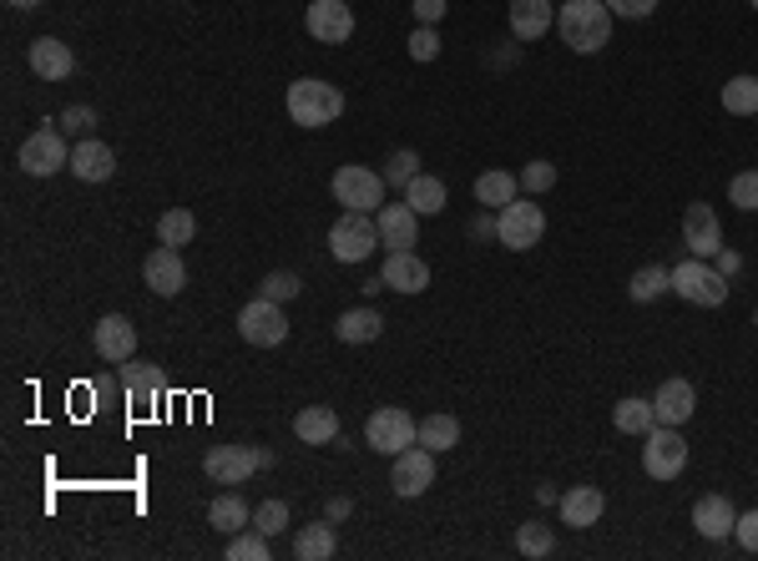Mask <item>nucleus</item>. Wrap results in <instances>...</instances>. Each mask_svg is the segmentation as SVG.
Wrapping results in <instances>:
<instances>
[{
	"mask_svg": "<svg viewBox=\"0 0 758 561\" xmlns=\"http://www.w3.org/2000/svg\"><path fill=\"white\" fill-rule=\"evenodd\" d=\"M556 30L577 56H597L602 46L612 41V11L602 0H561L556 11Z\"/></svg>",
	"mask_w": 758,
	"mask_h": 561,
	"instance_id": "nucleus-1",
	"label": "nucleus"
},
{
	"mask_svg": "<svg viewBox=\"0 0 758 561\" xmlns=\"http://www.w3.org/2000/svg\"><path fill=\"white\" fill-rule=\"evenodd\" d=\"M289 117L299 127H329L344 117V91L334 81H319V76H299L289 87Z\"/></svg>",
	"mask_w": 758,
	"mask_h": 561,
	"instance_id": "nucleus-2",
	"label": "nucleus"
},
{
	"mask_svg": "<svg viewBox=\"0 0 758 561\" xmlns=\"http://www.w3.org/2000/svg\"><path fill=\"white\" fill-rule=\"evenodd\" d=\"M274 450L268 445H213L203 456V471L213 486H243L253 471H268Z\"/></svg>",
	"mask_w": 758,
	"mask_h": 561,
	"instance_id": "nucleus-3",
	"label": "nucleus"
},
{
	"mask_svg": "<svg viewBox=\"0 0 758 561\" xmlns=\"http://www.w3.org/2000/svg\"><path fill=\"white\" fill-rule=\"evenodd\" d=\"M672 294L698 304V309H723L729 304V279L718 268H708V258H683L672 268Z\"/></svg>",
	"mask_w": 758,
	"mask_h": 561,
	"instance_id": "nucleus-4",
	"label": "nucleus"
},
{
	"mask_svg": "<svg viewBox=\"0 0 758 561\" xmlns=\"http://www.w3.org/2000/svg\"><path fill=\"white\" fill-rule=\"evenodd\" d=\"M420 441V420L409 410H400V405H379L375 415L365 420V445L369 450H379V456H400V450H409V445Z\"/></svg>",
	"mask_w": 758,
	"mask_h": 561,
	"instance_id": "nucleus-5",
	"label": "nucleus"
},
{
	"mask_svg": "<svg viewBox=\"0 0 758 561\" xmlns=\"http://www.w3.org/2000/svg\"><path fill=\"white\" fill-rule=\"evenodd\" d=\"M642 471L653 481H678L687 471V441L678 425H653L642 435Z\"/></svg>",
	"mask_w": 758,
	"mask_h": 561,
	"instance_id": "nucleus-6",
	"label": "nucleus"
},
{
	"mask_svg": "<svg viewBox=\"0 0 758 561\" xmlns=\"http://www.w3.org/2000/svg\"><path fill=\"white\" fill-rule=\"evenodd\" d=\"M334 203L344 207V213H379L384 207V173H369V167L359 163H344L334 173Z\"/></svg>",
	"mask_w": 758,
	"mask_h": 561,
	"instance_id": "nucleus-7",
	"label": "nucleus"
},
{
	"mask_svg": "<svg viewBox=\"0 0 758 561\" xmlns=\"http://www.w3.org/2000/svg\"><path fill=\"white\" fill-rule=\"evenodd\" d=\"M238 334H243V344H253V349H278V344L289 340V314H283V304L258 294L253 304L238 309Z\"/></svg>",
	"mask_w": 758,
	"mask_h": 561,
	"instance_id": "nucleus-8",
	"label": "nucleus"
},
{
	"mask_svg": "<svg viewBox=\"0 0 758 561\" xmlns=\"http://www.w3.org/2000/svg\"><path fill=\"white\" fill-rule=\"evenodd\" d=\"M541 238H546V213H541L536 203L516 197V203H506L496 213V243L501 248L526 253V248H536Z\"/></svg>",
	"mask_w": 758,
	"mask_h": 561,
	"instance_id": "nucleus-9",
	"label": "nucleus"
},
{
	"mask_svg": "<svg viewBox=\"0 0 758 561\" xmlns=\"http://www.w3.org/2000/svg\"><path fill=\"white\" fill-rule=\"evenodd\" d=\"M375 248H379V222L369 213H344L329 228V253H334L339 264H365Z\"/></svg>",
	"mask_w": 758,
	"mask_h": 561,
	"instance_id": "nucleus-10",
	"label": "nucleus"
},
{
	"mask_svg": "<svg viewBox=\"0 0 758 561\" xmlns=\"http://www.w3.org/2000/svg\"><path fill=\"white\" fill-rule=\"evenodd\" d=\"M390 486H394V496H405V501L425 496V490L435 486V450H425L420 441L409 445V450H400L390 466Z\"/></svg>",
	"mask_w": 758,
	"mask_h": 561,
	"instance_id": "nucleus-11",
	"label": "nucleus"
},
{
	"mask_svg": "<svg viewBox=\"0 0 758 561\" xmlns=\"http://www.w3.org/2000/svg\"><path fill=\"white\" fill-rule=\"evenodd\" d=\"M21 167H26L30 178H51L61 167H72V148H66V137L56 127H41V132H30L21 142Z\"/></svg>",
	"mask_w": 758,
	"mask_h": 561,
	"instance_id": "nucleus-12",
	"label": "nucleus"
},
{
	"mask_svg": "<svg viewBox=\"0 0 758 561\" xmlns=\"http://www.w3.org/2000/svg\"><path fill=\"white\" fill-rule=\"evenodd\" d=\"M304 26H308V36H314V41L344 46V41L354 36V11H350V0H308Z\"/></svg>",
	"mask_w": 758,
	"mask_h": 561,
	"instance_id": "nucleus-13",
	"label": "nucleus"
},
{
	"mask_svg": "<svg viewBox=\"0 0 758 561\" xmlns=\"http://www.w3.org/2000/svg\"><path fill=\"white\" fill-rule=\"evenodd\" d=\"M683 243L693 258H718L723 248V222H718V207L708 203H687L683 213Z\"/></svg>",
	"mask_w": 758,
	"mask_h": 561,
	"instance_id": "nucleus-14",
	"label": "nucleus"
},
{
	"mask_svg": "<svg viewBox=\"0 0 758 561\" xmlns=\"http://www.w3.org/2000/svg\"><path fill=\"white\" fill-rule=\"evenodd\" d=\"M375 222H379V248L384 253L415 248V238H420V213L409 203H384L375 213Z\"/></svg>",
	"mask_w": 758,
	"mask_h": 561,
	"instance_id": "nucleus-15",
	"label": "nucleus"
},
{
	"mask_svg": "<svg viewBox=\"0 0 758 561\" xmlns=\"http://www.w3.org/2000/svg\"><path fill=\"white\" fill-rule=\"evenodd\" d=\"M142 279H147V289L152 294H162V298H173V294H182V283H188V264H182V248H152L147 253V264H142Z\"/></svg>",
	"mask_w": 758,
	"mask_h": 561,
	"instance_id": "nucleus-16",
	"label": "nucleus"
},
{
	"mask_svg": "<svg viewBox=\"0 0 758 561\" xmlns=\"http://www.w3.org/2000/svg\"><path fill=\"white\" fill-rule=\"evenodd\" d=\"M91 344H97V355H102L106 365H127V359L137 355V329H131L127 314H106V319H97V329H91Z\"/></svg>",
	"mask_w": 758,
	"mask_h": 561,
	"instance_id": "nucleus-17",
	"label": "nucleus"
},
{
	"mask_svg": "<svg viewBox=\"0 0 758 561\" xmlns=\"http://www.w3.org/2000/svg\"><path fill=\"white\" fill-rule=\"evenodd\" d=\"M384 289H394V294H425L430 289V264H425L415 248H400L384 258Z\"/></svg>",
	"mask_w": 758,
	"mask_h": 561,
	"instance_id": "nucleus-18",
	"label": "nucleus"
},
{
	"mask_svg": "<svg viewBox=\"0 0 758 561\" xmlns=\"http://www.w3.org/2000/svg\"><path fill=\"white\" fill-rule=\"evenodd\" d=\"M693 410H698V390H693L687 380H662V384H657V395H653L657 425H678V430H683L687 420H693Z\"/></svg>",
	"mask_w": 758,
	"mask_h": 561,
	"instance_id": "nucleus-19",
	"label": "nucleus"
},
{
	"mask_svg": "<svg viewBox=\"0 0 758 561\" xmlns=\"http://www.w3.org/2000/svg\"><path fill=\"white\" fill-rule=\"evenodd\" d=\"M26 61H30V72L41 76V81H66V76L76 72L72 46H66V41H56V36H41V41H30Z\"/></svg>",
	"mask_w": 758,
	"mask_h": 561,
	"instance_id": "nucleus-20",
	"label": "nucleus"
},
{
	"mask_svg": "<svg viewBox=\"0 0 758 561\" xmlns=\"http://www.w3.org/2000/svg\"><path fill=\"white\" fill-rule=\"evenodd\" d=\"M733 521H738V511H733V501L718 496V490H708V496L693 501V526H698V536H708V541L733 536Z\"/></svg>",
	"mask_w": 758,
	"mask_h": 561,
	"instance_id": "nucleus-21",
	"label": "nucleus"
},
{
	"mask_svg": "<svg viewBox=\"0 0 758 561\" xmlns=\"http://www.w3.org/2000/svg\"><path fill=\"white\" fill-rule=\"evenodd\" d=\"M556 506H561V526H577V532H586V526H597L607 517V496L597 486H571Z\"/></svg>",
	"mask_w": 758,
	"mask_h": 561,
	"instance_id": "nucleus-22",
	"label": "nucleus"
},
{
	"mask_svg": "<svg viewBox=\"0 0 758 561\" xmlns=\"http://www.w3.org/2000/svg\"><path fill=\"white\" fill-rule=\"evenodd\" d=\"M112 173H117V157H112V148L106 142H97V137H81L72 148V178L81 182H112Z\"/></svg>",
	"mask_w": 758,
	"mask_h": 561,
	"instance_id": "nucleus-23",
	"label": "nucleus"
},
{
	"mask_svg": "<svg viewBox=\"0 0 758 561\" xmlns=\"http://www.w3.org/2000/svg\"><path fill=\"white\" fill-rule=\"evenodd\" d=\"M556 26L552 0H510V36L516 41H541Z\"/></svg>",
	"mask_w": 758,
	"mask_h": 561,
	"instance_id": "nucleus-24",
	"label": "nucleus"
},
{
	"mask_svg": "<svg viewBox=\"0 0 758 561\" xmlns=\"http://www.w3.org/2000/svg\"><path fill=\"white\" fill-rule=\"evenodd\" d=\"M122 390H127V399L137 410H147V405L162 399V370L152 359H127V365H122Z\"/></svg>",
	"mask_w": 758,
	"mask_h": 561,
	"instance_id": "nucleus-25",
	"label": "nucleus"
},
{
	"mask_svg": "<svg viewBox=\"0 0 758 561\" xmlns=\"http://www.w3.org/2000/svg\"><path fill=\"white\" fill-rule=\"evenodd\" d=\"M293 435L304 445H334V435H339L334 405H304V410L293 415Z\"/></svg>",
	"mask_w": 758,
	"mask_h": 561,
	"instance_id": "nucleus-26",
	"label": "nucleus"
},
{
	"mask_svg": "<svg viewBox=\"0 0 758 561\" xmlns=\"http://www.w3.org/2000/svg\"><path fill=\"white\" fill-rule=\"evenodd\" d=\"M334 334H339V344H375L379 334H384V319H379V309H344L334 319Z\"/></svg>",
	"mask_w": 758,
	"mask_h": 561,
	"instance_id": "nucleus-27",
	"label": "nucleus"
},
{
	"mask_svg": "<svg viewBox=\"0 0 758 561\" xmlns=\"http://www.w3.org/2000/svg\"><path fill=\"white\" fill-rule=\"evenodd\" d=\"M207 526H213V532H223V536H233V532H243V526H253V511H249V501L238 496V486L223 490L218 501L207 506Z\"/></svg>",
	"mask_w": 758,
	"mask_h": 561,
	"instance_id": "nucleus-28",
	"label": "nucleus"
},
{
	"mask_svg": "<svg viewBox=\"0 0 758 561\" xmlns=\"http://www.w3.org/2000/svg\"><path fill=\"white\" fill-rule=\"evenodd\" d=\"M339 551V536H334V521H314L304 532L293 536V557L299 561H329Z\"/></svg>",
	"mask_w": 758,
	"mask_h": 561,
	"instance_id": "nucleus-29",
	"label": "nucleus"
},
{
	"mask_svg": "<svg viewBox=\"0 0 758 561\" xmlns=\"http://www.w3.org/2000/svg\"><path fill=\"white\" fill-rule=\"evenodd\" d=\"M516 173H506V167H491V173H481L476 178V203L481 207H491V213H501L506 203H516Z\"/></svg>",
	"mask_w": 758,
	"mask_h": 561,
	"instance_id": "nucleus-30",
	"label": "nucleus"
},
{
	"mask_svg": "<svg viewBox=\"0 0 758 561\" xmlns=\"http://www.w3.org/2000/svg\"><path fill=\"white\" fill-rule=\"evenodd\" d=\"M612 425L622 430V435H647V430L657 425V415H653V399H637V395L617 399V405H612Z\"/></svg>",
	"mask_w": 758,
	"mask_h": 561,
	"instance_id": "nucleus-31",
	"label": "nucleus"
},
{
	"mask_svg": "<svg viewBox=\"0 0 758 561\" xmlns=\"http://www.w3.org/2000/svg\"><path fill=\"white\" fill-rule=\"evenodd\" d=\"M420 445L425 450H435V456L455 450V445H460V420H455V415H425L420 420Z\"/></svg>",
	"mask_w": 758,
	"mask_h": 561,
	"instance_id": "nucleus-32",
	"label": "nucleus"
},
{
	"mask_svg": "<svg viewBox=\"0 0 758 561\" xmlns=\"http://www.w3.org/2000/svg\"><path fill=\"white\" fill-rule=\"evenodd\" d=\"M668 289H672V268H662V264H642L628 283L632 304H653V298H662Z\"/></svg>",
	"mask_w": 758,
	"mask_h": 561,
	"instance_id": "nucleus-33",
	"label": "nucleus"
},
{
	"mask_svg": "<svg viewBox=\"0 0 758 561\" xmlns=\"http://www.w3.org/2000/svg\"><path fill=\"white\" fill-rule=\"evenodd\" d=\"M723 112L729 117H758V76H733L723 81Z\"/></svg>",
	"mask_w": 758,
	"mask_h": 561,
	"instance_id": "nucleus-34",
	"label": "nucleus"
},
{
	"mask_svg": "<svg viewBox=\"0 0 758 561\" xmlns=\"http://www.w3.org/2000/svg\"><path fill=\"white\" fill-rule=\"evenodd\" d=\"M192 238H198V218H192L188 207H167L157 218V243H167V248H188Z\"/></svg>",
	"mask_w": 758,
	"mask_h": 561,
	"instance_id": "nucleus-35",
	"label": "nucleus"
},
{
	"mask_svg": "<svg viewBox=\"0 0 758 561\" xmlns=\"http://www.w3.org/2000/svg\"><path fill=\"white\" fill-rule=\"evenodd\" d=\"M445 197H451V192H445V182L430 178V173H420V178L405 188V203L415 207L420 218H425V213H445Z\"/></svg>",
	"mask_w": 758,
	"mask_h": 561,
	"instance_id": "nucleus-36",
	"label": "nucleus"
},
{
	"mask_svg": "<svg viewBox=\"0 0 758 561\" xmlns=\"http://www.w3.org/2000/svg\"><path fill=\"white\" fill-rule=\"evenodd\" d=\"M274 557V536H263L258 526H243V532L228 536V561H268Z\"/></svg>",
	"mask_w": 758,
	"mask_h": 561,
	"instance_id": "nucleus-37",
	"label": "nucleus"
},
{
	"mask_svg": "<svg viewBox=\"0 0 758 561\" xmlns=\"http://www.w3.org/2000/svg\"><path fill=\"white\" fill-rule=\"evenodd\" d=\"M552 526H541V521H526V526H516V551L521 557H531V561H541V557H552Z\"/></svg>",
	"mask_w": 758,
	"mask_h": 561,
	"instance_id": "nucleus-38",
	"label": "nucleus"
},
{
	"mask_svg": "<svg viewBox=\"0 0 758 561\" xmlns=\"http://www.w3.org/2000/svg\"><path fill=\"white\" fill-rule=\"evenodd\" d=\"M420 178V157H415V152L409 148H400V152H390V163H384V182H390V188H400L405 192L409 182Z\"/></svg>",
	"mask_w": 758,
	"mask_h": 561,
	"instance_id": "nucleus-39",
	"label": "nucleus"
},
{
	"mask_svg": "<svg viewBox=\"0 0 758 561\" xmlns=\"http://www.w3.org/2000/svg\"><path fill=\"white\" fill-rule=\"evenodd\" d=\"M263 298H274V304H289V298L304 294V283H299V273H289V268H278V273H268V279L258 283Z\"/></svg>",
	"mask_w": 758,
	"mask_h": 561,
	"instance_id": "nucleus-40",
	"label": "nucleus"
},
{
	"mask_svg": "<svg viewBox=\"0 0 758 561\" xmlns=\"http://www.w3.org/2000/svg\"><path fill=\"white\" fill-rule=\"evenodd\" d=\"M729 203L744 207V213H758V167H748V173H738L729 182Z\"/></svg>",
	"mask_w": 758,
	"mask_h": 561,
	"instance_id": "nucleus-41",
	"label": "nucleus"
},
{
	"mask_svg": "<svg viewBox=\"0 0 758 561\" xmlns=\"http://www.w3.org/2000/svg\"><path fill=\"white\" fill-rule=\"evenodd\" d=\"M253 526H258L263 536H278L289 526V501H263L258 511H253Z\"/></svg>",
	"mask_w": 758,
	"mask_h": 561,
	"instance_id": "nucleus-42",
	"label": "nucleus"
},
{
	"mask_svg": "<svg viewBox=\"0 0 758 561\" xmlns=\"http://www.w3.org/2000/svg\"><path fill=\"white\" fill-rule=\"evenodd\" d=\"M521 188L526 192H552L556 188V163H541V157L536 163H526L521 167Z\"/></svg>",
	"mask_w": 758,
	"mask_h": 561,
	"instance_id": "nucleus-43",
	"label": "nucleus"
},
{
	"mask_svg": "<svg viewBox=\"0 0 758 561\" xmlns=\"http://www.w3.org/2000/svg\"><path fill=\"white\" fill-rule=\"evenodd\" d=\"M409 56H415V61H435L440 56V30L435 26L415 30V36H409Z\"/></svg>",
	"mask_w": 758,
	"mask_h": 561,
	"instance_id": "nucleus-44",
	"label": "nucleus"
},
{
	"mask_svg": "<svg viewBox=\"0 0 758 561\" xmlns=\"http://www.w3.org/2000/svg\"><path fill=\"white\" fill-rule=\"evenodd\" d=\"M91 127H97V112H91V106H66V112H61V132L91 137Z\"/></svg>",
	"mask_w": 758,
	"mask_h": 561,
	"instance_id": "nucleus-45",
	"label": "nucleus"
},
{
	"mask_svg": "<svg viewBox=\"0 0 758 561\" xmlns=\"http://www.w3.org/2000/svg\"><path fill=\"white\" fill-rule=\"evenodd\" d=\"M612 15H622V21H647V15L657 11V0H602Z\"/></svg>",
	"mask_w": 758,
	"mask_h": 561,
	"instance_id": "nucleus-46",
	"label": "nucleus"
},
{
	"mask_svg": "<svg viewBox=\"0 0 758 561\" xmlns=\"http://www.w3.org/2000/svg\"><path fill=\"white\" fill-rule=\"evenodd\" d=\"M733 536H738V547L758 557V511H748V517L733 521Z\"/></svg>",
	"mask_w": 758,
	"mask_h": 561,
	"instance_id": "nucleus-47",
	"label": "nucleus"
},
{
	"mask_svg": "<svg viewBox=\"0 0 758 561\" xmlns=\"http://www.w3.org/2000/svg\"><path fill=\"white\" fill-rule=\"evenodd\" d=\"M415 15H420V26H440V15H445V0H409Z\"/></svg>",
	"mask_w": 758,
	"mask_h": 561,
	"instance_id": "nucleus-48",
	"label": "nucleus"
},
{
	"mask_svg": "<svg viewBox=\"0 0 758 561\" xmlns=\"http://www.w3.org/2000/svg\"><path fill=\"white\" fill-rule=\"evenodd\" d=\"M470 238H476V243H481V238H496V213H491V207H485L481 218H470Z\"/></svg>",
	"mask_w": 758,
	"mask_h": 561,
	"instance_id": "nucleus-49",
	"label": "nucleus"
},
{
	"mask_svg": "<svg viewBox=\"0 0 758 561\" xmlns=\"http://www.w3.org/2000/svg\"><path fill=\"white\" fill-rule=\"evenodd\" d=\"M738 268H744V258H738V253H733L729 243H723V248H718V273L729 279V273H738Z\"/></svg>",
	"mask_w": 758,
	"mask_h": 561,
	"instance_id": "nucleus-50",
	"label": "nucleus"
},
{
	"mask_svg": "<svg viewBox=\"0 0 758 561\" xmlns=\"http://www.w3.org/2000/svg\"><path fill=\"white\" fill-rule=\"evenodd\" d=\"M350 511H354V506L344 501V496H334V501H329V521H344V517H350Z\"/></svg>",
	"mask_w": 758,
	"mask_h": 561,
	"instance_id": "nucleus-51",
	"label": "nucleus"
},
{
	"mask_svg": "<svg viewBox=\"0 0 758 561\" xmlns=\"http://www.w3.org/2000/svg\"><path fill=\"white\" fill-rule=\"evenodd\" d=\"M15 11H36V5H41V0H11Z\"/></svg>",
	"mask_w": 758,
	"mask_h": 561,
	"instance_id": "nucleus-52",
	"label": "nucleus"
},
{
	"mask_svg": "<svg viewBox=\"0 0 758 561\" xmlns=\"http://www.w3.org/2000/svg\"><path fill=\"white\" fill-rule=\"evenodd\" d=\"M748 5H754V11H758V0H748Z\"/></svg>",
	"mask_w": 758,
	"mask_h": 561,
	"instance_id": "nucleus-53",
	"label": "nucleus"
},
{
	"mask_svg": "<svg viewBox=\"0 0 758 561\" xmlns=\"http://www.w3.org/2000/svg\"><path fill=\"white\" fill-rule=\"evenodd\" d=\"M754 324H758V309H754Z\"/></svg>",
	"mask_w": 758,
	"mask_h": 561,
	"instance_id": "nucleus-54",
	"label": "nucleus"
}]
</instances>
